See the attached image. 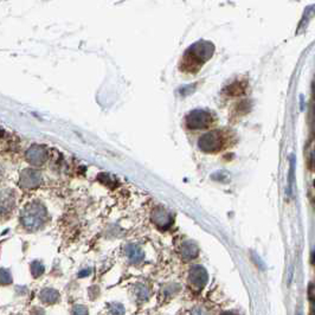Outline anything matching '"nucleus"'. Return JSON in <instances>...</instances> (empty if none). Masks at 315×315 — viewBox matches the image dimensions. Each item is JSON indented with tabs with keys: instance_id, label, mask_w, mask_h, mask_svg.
I'll list each match as a JSON object with an SVG mask.
<instances>
[{
	"instance_id": "f257e3e1",
	"label": "nucleus",
	"mask_w": 315,
	"mask_h": 315,
	"mask_svg": "<svg viewBox=\"0 0 315 315\" xmlns=\"http://www.w3.org/2000/svg\"><path fill=\"white\" fill-rule=\"evenodd\" d=\"M213 44L206 41H199L186 50L182 60V69L186 72H197L202 65L213 55Z\"/></svg>"
},
{
	"instance_id": "f03ea898",
	"label": "nucleus",
	"mask_w": 315,
	"mask_h": 315,
	"mask_svg": "<svg viewBox=\"0 0 315 315\" xmlns=\"http://www.w3.org/2000/svg\"><path fill=\"white\" fill-rule=\"evenodd\" d=\"M48 218L44 205L38 202H32L24 207L22 212V223L26 229L37 230L44 224Z\"/></svg>"
},
{
	"instance_id": "7ed1b4c3",
	"label": "nucleus",
	"mask_w": 315,
	"mask_h": 315,
	"mask_svg": "<svg viewBox=\"0 0 315 315\" xmlns=\"http://www.w3.org/2000/svg\"><path fill=\"white\" fill-rule=\"evenodd\" d=\"M212 115L205 110H192L187 114L185 125L189 129H204L212 124Z\"/></svg>"
},
{
	"instance_id": "20e7f679",
	"label": "nucleus",
	"mask_w": 315,
	"mask_h": 315,
	"mask_svg": "<svg viewBox=\"0 0 315 315\" xmlns=\"http://www.w3.org/2000/svg\"><path fill=\"white\" fill-rule=\"evenodd\" d=\"M198 146L202 151L206 153H216L223 147V135L221 130H213V132L205 133L204 135L199 137Z\"/></svg>"
},
{
	"instance_id": "39448f33",
	"label": "nucleus",
	"mask_w": 315,
	"mask_h": 315,
	"mask_svg": "<svg viewBox=\"0 0 315 315\" xmlns=\"http://www.w3.org/2000/svg\"><path fill=\"white\" fill-rule=\"evenodd\" d=\"M207 280H209V276H207V271L204 267L194 266L193 268H191L189 282L194 291H201L206 286Z\"/></svg>"
},
{
	"instance_id": "423d86ee",
	"label": "nucleus",
	"mask_w": 315,
	"mask_h": 315,
	"mask_svg": "<svg viewBox=\"0 0 315 315\" xmlns=\"http://www.w3.org/2000/svg\"><path fill=\"white\" fill-rule=\"evenodd\" d=\"M42 182L41 173L36 170H24L19 178V185L24 190H34Z\"/></svg>"
},
{
	"instance_id": "0eeeda50",
	"label": "nucleus",
	"mask_w": 315,
	"mask_h": 315,
	"mask_svg": "<svg viewBox=\"0 0 315 315\" xmlns=\"http://www.w3.org/2000/svg\"><path fill=\"white\" fill-rule=\"evenodd\" d=\"M152 221L160 229H168L174 222V217L170 211L164 207H156L152 213Z\"/></svg>"
},
{
	"instance_id": "6e6552de",
	"label": "nucleus",
	"mask_w": 315,
	"mask_h": 315,
	"mask_svg": "<svg viewBox=\"0 0 315 315\" xmlns=\"http://www.w3.org/2000/svg\"><path fill=\"white\" fill-rule=\"evenodd\" d=\"M26 159L29 160V163L36 165V166L43 165L48 159L47 149L42 147V146L33 145L28 149V152H26Z\"/></svg>"
},
{
	"instance_id": "1a4fd4ad",
	"label": "nucleus",
	"mask_w": 315,
	"mask_h": 315,
	"mask_svg": "<svg viewBox=\"0 0 315 315\" xmlns=\"http://www.w3.org/2000/svg\"><path fill=\"white\" fill-rule=\"evenodd\" d=\"M14 192L12 190H4L0 192V217L6 216L14 206Z\"/></svg>"
},
{
	"instance_id": "9d476101",
	"label": "nucleus",
	"mask_w": 315,
	"mask_h": 315,
	"mask_svg": "<svg viewBox=\"0 0 315 315\" xmlns=\"http://www.w3.org/2000/svg\"><path fill=\"white\" fill-rule=\"evenodd\" d=\"M126 255L130 262L134 264L141 263L145 259V253L142 251V249L135 244H129L126 248Z\"/></svg>"
},
{
	"instance_id": "9b49d317",
	"label": "nucleus",
	"mask_w": 315,
	"mask_h": 315,
	"mask_svg": "<svg viewBox=\"0 0 315 315\" xmlns=\"http://www.w3.org/2000/svg\"><path fill=\"white\" fill-rule=\"evenodd\" d=\"M199 249L197 247V244L193 243V242L187 241L183 244L182 247V257L185 261H191L195 259L198 256Z\"/></svg>"
},
{
	"instance_id": "f8f14e48",
	"label": "nucleus",
	"mask_w": 315,
	"mask_h": 315,
	"mask_svg": "<svg viewBox=\"0 0 315 315\" xmlns=\"http://www.w3.org/2000/svg\"><path fill=\"white\" fill-rule=\"evenodd\" d=\"M135 297L139 301H145L149 297L148 288L144 286V284H136L135 286Z\"/></svg>"
},
{
	"instance_id": "ddd939ff",
	"label": "nucleus",
	"mask_w": 315,
	"mask_h": 315,
	"mask_svg": "<svg viewBox=\"0 0 315 315\" xmlns=\"http://www.w3.org/2000/svg\"><path fill=\"white\" fill-rule=\"evenodd\" d=\"M107 310H108L109 315H124L125 314V308L121 303H110V305L107 307Z\"/></svg>"
},
{
	"instance_id": "4468645a",
	"label": "nucleus",
	"mask_w": 315,
	"mask_h": 315,
	"mask_svg": "<svg viewBox=\"0 0 315 315\" xmlns=\"http://www.w3.org/2000/svg\"><path fill=\"white\" fill-rule=\"evenodd\" d=\"M191 315H210V314L204 307H195V308L192 310Z\"/></svg>"
},
{
	"instance_id": "2eb2a0df",
	"label": "nucleus",
	"mask_w": 315,
	"mask_h": 315,
	"mask_svg": "<svg viewBox=\"0 0 315 315\" xmlns=\"http://www.w3.org/2000/svg\"><path fill=\"white\" fill-rule=\"evenodd\" d=\"M74 315H88V310L86 307L77 306V307H75V309H74Z\"/></svg>"
},
{
	"instance_id": "dca6fc26",
	"label": "nucleus",
	"mask_w": 315,
	"mask_h": 315,
	"mask_svg": "<svg viewBox=\"0 0 315 315\" xmlns=\"http://www.w3.org/2000/svg\"><path fill=\"white\" fill-rule=\"evenodd\" d=\"M221 315H237V314L232 313V312H225V313H223V314H221Z\"/></svg>"
}]
</instances>
